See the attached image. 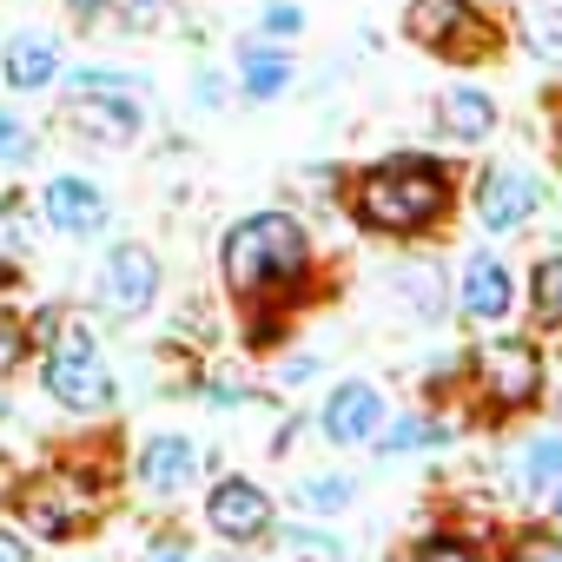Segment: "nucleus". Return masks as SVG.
Masks as SVG:
<instances>
[{
    "mask_svg": "<svg viewBox=\"0 0 562 562\" xmlns=\"http://www.w3.org/2000/svg\"><path fill=\"white\" fill-rule=\"evenodd\" d=\"M218 271H225V292L245 312L265 305H292L312 285V232L292 212H251L225 232L218 245Z\"/></svg>",
    "mask_w": 562,
    "mask_h": 562,
    "instance_id": "1",
    "label": "nucleus"
},
{
    "mask_svg": "<svg viewBox=\"0 0 562 562\" xmlns=\"http://www.w3.org/2000/svg\"><path fill=\"white\" fill-rule=\"evenodd\" d=\"M450 199H457V172L443 159H417V153H397L351 179V218H358V232H378V238L430 232L450 212Z\"/></svg>",
    "mask_w": 562,
    "mask_h": 562,
    "instance_id": "2",
    "label": "nucleus"
},
{
    "mask_svg": "<svg viewBox=\"0 0 562 562\" xmlns=\"http://www.w3.org/2000/svg\"><path fill=\"white\" fill-rule=\"evenodd\" d=\"M463 364H470V384L483 391V404L496 417L529 411L542 397V351H536V338H476Z\"/></svg>",
    "mask_w": 562,
    "mask_h": 562,
    "instance_id": "3",
    "label": "nucleus"
},
{
    "mask_svg": "<svg viewBox=\"0 0 562 562\" xmlns=\"http://www.w3.org/2000/svg\"><path fill=\"white\" fill-rule=\"evenodd\" d=\"M14 503H21L27 529H34V536H47V542H74V536L100 516V490H93L80 470H47V476L21 483V490H14Z\"/></svg>",
    "mask_w": 562,
    "mask_h": 562,
    "instance_id": "4",
    "label": "nucleus"
},
{
    "mask_svg": "<svg viewBox=\"0 0 562 562\" xmlns=\"http://www.w3.org/2000/svg\"><path fill=\"white\" fill-rule=\"evenodd\" d=\"M404 27H411L417 47H430L443 60H483L496 47V34H490V21H483L476 0H411Z\"/></svg>",
    "mask_w": 562,
    "mask_h": 562,
    "instance_id": "5",
    "label": "nucleus"
},
{
    "mask_svg": "<svg viewBox=\"0 0 562 562\" xmlns=\"http://www.w3.org/2000/svg\"><path fill=\"white\" fill-rule=\"evenodd\" d=\"M159 285H166V271H159V258L139 245V238H120L113 251H106V265H100V312L113 318V325H133V318H146L153 305H159Z\"/></svg>",
    "mask_w": 562,
    "mask_h": 562,
    "instance_id": "6",
    "label": "nucleus"
},
{
    "mask_svg": "<svg viewBox=\"0 0 562 562\" xmlns=\"http://www.w3.org/2000/svg\"><path fill=\"white\" fill-rule=\"evenodd\" d=\"M470 212H476V225L483 232H522L536 212H542V179L529 172V166H516V159H503V166H483L476 179H470Z\"/></svg>",
    "mask_w": 562,
    "mask_h": 562,
    "instance_id": "7",
    "label": "nucleus"
},
{
    "mask_svg": "<svg viewBox=\"0 0 562 562\" xmlns=\"http://www.w3.org/2000/svg\"><path fill=\"white\" fill-rule=\"evenodd\" d=\"M41 384H47V397L60 411H80V417H100V411L120 404V384H113V371L100 358H60V351H47Z\"/></svg>",
    "mask_w": 562,
    "mask_h": 562,
    "instance_id": "8",
    "label": "nucleus"
},
{
    "mask_svg": "<svg viewBox=\"0 0 562 562\" xmlns=\"http://www.w3.org/2000/svg\"><path fill=\"white\" fill-rule=\"evenodd\" d=\"M205 522H212V536H225V542H265L271 536V496L251 483V476H218L212 483V496H205Z\"/></svg>",
    "mask_w": 562,
    "mask_h": 562,
    "instance_id": "9",
    "label": "nucleus"
},
{
    "mask_svg": "<svg viewBox=\"0 0 562 562\" xmlns=\"http://www.w3.org/2000/svg\"><path fill=\"white\" fill-rule=\"evenodd\" d=\"M509 305H516L509 265L496 251H470L463 271H457V312H463V325H503Z\"/></svg>",
    "mask_w": 562,
    "mask_h": 562,
    "instance_id": "10",
    "label": "nucleus"
},
{
    "mask_svg": "<svg viewBox=\"0 0 562 562\" xmlns=\"http://www.w3.org/2000/svg\"><path fill=\"white\" fill-rule=\"evenodd\" d=\"M41 212H47V225L67 232V238H93V232H106V218H113L106 192H100L93 179H80V172H54V179L41 186Z\"/></svg>",
    "mask_w": 562,
    "mask_h": 562,
    "instance_id": "11",
    "label": "nucleus"
},
{
    "mask_svg": "<svg viewBox=\"0 0 562 562\" xmlns=\"http://www.w3.org/2000/svg\"><path fill=\"white\" fill-rule=\"evenodd\" d=\"M378 424H384V391L364 384V378H345V384L325 397V411H318V430H325L331 443H345V450L371 443Z\"/></svg>",
    "mask_w": 562,
    "mask_h": 562,
    "instance_id": "12",
    "label": "nucleus"
},
{
    "mask_svg": "<svg viewBox=\"0 0 562 562\" xmlns=\"http://www.w3.org/2000/svg\"><path fill=\"white\" fill-rule=\"evenodd\" d=\"M67 126L80 139H93V146H133L139 126H146V113L126 93H74L67 100Z\"/></svg>",
    "mask_w": 562,
    "mask_h": 562,
    "instance_id": "13",
    "label": "nucleus"
},
{
    "mask_svg": "<svg viewBox=\"0 0 562 562\" xmlns=\"http://www.w3.org/2000/svg\"><path fill=\"white\" fill-rule=\"evenodd\" d=\"M133 476H139V490H146V496H179V490L199 476V450H192V437H179V430L146 437V443H139Z\"/></svg>",
    "mask_w": 562,
    "mask_h": 562,
    "instance_id": "14",
    "label": "nucleus"
},
{
    "mask_svg": "<svg viewBox=\"0 0 562 562\" xmlns=\"http://www.w3.org/2000/svg\"><path fill=\"white\" fill-rule=\"evenodd\" d=\"M292 54L285 47H271V41H245L238 47V93L245 100H258V106H271V100H285L292 93Z\"/></svg>",
    "mask_w": 562,
    "mask_h": 562,
    "instance_id": "15",
    "label": "nucleus"
},
{
    "mask_svg": "<svg viewBox=\"0 0 562 562\" xmlns=\"http://www.w3.org/2000/svg\"><path fill=\"white\" fill-rule=\"evenodd\" d=\"M437 126H443V139H457V146H483V139L496 133V100H490L483 87H443V93H437Z\"/></svg>",
    "mask_w": 562,
    "mask_h": 562,
    "instance_id": "16",
    "label": "nucleus"
},
{
    "mask_svg": "<svg viewBox=\"0 0 562 562\" xmlns=\"http://www.w3.org/2000/svg\"><path fill=\"white\" fill-rule=\"evenodd\" d=\"M54 74H60V47L47 34H14L8 54H0V80L14 93H41V87H54Z\"/></svg>",
    "mask_w": 562,
    "mask_h": 562,
    "instance_id": "17",
    "label": "nucleus"
},
{
    "mask_svg": "<svg viewBox=\"0 0 562 562\" xmlns=\"http://www.w3.org/2000/svg\"><path fill=\"white\" fill-rule=\"evenodd\" d=\"M397 305H404L411 318H424V325L443 318V312H450L443 271H437V265H404V271H397Z\"/></svg>",
    "mask_w": 562,
    "mask_h": 562,
    "instance_id": "18",
    "label": "nucleus"
},
{
    "mask_svg": "<svg viewBox=\"0 0 562 562\" xmlns=\"http://www.w3.org/2000/svg\"><path fill=\"white\" fill-rule=\"evenodd\" d=\"M529 318L536 331H562V251L529 265Z\"/></svg>",
    "mask_w": 562,
    "mask_h": 562,
    "instance_id": "19",
    "label": "nucleus"
},
{
    "mask_svg": "<svg viewBox=\"0 0 562 562\" xmlns=\"http://www.w3.org/2000/svg\"><path fill=\"white\" fill-rule=\"evenodd\" d=\"M292 503H299L305 516H345V509L358 503V483H351L345 470H331V476H305V483L292 490Z\"/></svg>",
    "mask_w": 562,
    "mask_h": 562,
    "instance_id": "20",
    "label": "nucleus"
},
{
    "mask_svg": "<svg viewBox=\"0 0 562 562\" xmlns=\"http://www.w3.org/2000/svg\"><path fill=\"white\" fill-rule=\"evenodd\" d=\"M437 443H450V424H443V417H397V424L378 437L384 457H417V450H437Z\"/></svg>",
    "mask_w": 562,
    "mask_h": 562,
    "instance_id": "21",
    "label": "nucleus"
},
{
    "mask_svg": "<svg viewBox=\"0 0 562 562\" xmlns=\"http://www.w3.org/2000/svg\"><path fill=\"white\" fill-rule=\"evenodd\" d=\"M503 562H562V529H516L503 542Z\"/></svg>",
    "mask_w": 562,
    "mask_h": 562,
    "instance_id": "22",
    "label": "nucleus"
},
{
    "mask_svg": "<svg viewBox=\"0 0 562 562\" xmlns=\"http://www.w3.org/2000/svg\"><path fill=\"white\" fill-rule=\"evenodd\" d=\"M562 476V437H536L529 450H522V483H555Z\"/></svg>",
    "mask_w": 562,
    "mask_h": 562,
    "instance_id": "23",
    "label": "nucleus"
},
{
    "mask_svg": "<svg viewBox=\"0 0 562 562\" xmlns=\"http://www.w3.org/2000/svg\"><path fill=\"white\" fill-rule=\"evenodd\" d=\"M47 351H60V358H100V338H93V325H87V318L60 312V331H54V345H47Z\"/></svg>",
    "mask_w": 562,
    "mask_h": 562,
    "instance_id": "24",
    "label": "nucleus"
},
{
    "mask_svg": "<svg viewBox=\"0 0 562 562\" xmlns=\"http://www.w3.org/2000/svg\"><path fill=\"white\" fill-rule=\"evenodd\" d=\"M411 562H490V555H483L470 536H424Z\"/></svg>",
    "mask_w": 562,
    "mask_h": 562,
    "instance_id": "25",
    "label": "nucleus"
},
{
    "mask_svg": "<svg viewBox=\"0 0 562 562\" xmlns=\"http://www.w3.org/2000/svg\"><path fill=\"white\" fill-rule=\"evenodd\" d=\"M34 153H41V146H34V133H27V120L0 106V159H8V166H27Z\"/></svg>",
    "mask_w": 562,
    "mask_h": 562,
    "instance_id": "26",
    "label": "nucleus"
},
{
    "mask_svg": "<svg viewBox=\"0 0 562 562\" xmlns=\"http://www.w3.org/2000/svg\"><path fill=\"white\" fill-rule=\"evenodd\" d=\"M285 542L299 549V562H345V542H338V536H325V529H299V522H292V529H285Z\"/></svg>",
    "mask_w": 562,
    "mask_h": 562,
    "instance_id": "27",
    "label": "nucleus"
},
{
    "mask_svg": "<svg viewBox=\"0 0 562 562\" xmlns=\"http://www.w3.org/2000/svg\"><path fill=\"white\" fill-rule=\"evenodd\" d=\"M146 80L139 74H106V67H80L74 74V93H139Z\"/></svg>",
    "mask_w": 562,
    "mask_h": 562,
    "instance_id": "28",
    "label": "nucleus"
},
{
    "mask_svg": "<svg viewBox=\"0 0 562 562\" xmlns=\"http://www.w3.org/2000/svg\"><path fill=\"white\" fill-rule=\"evenodd\" d=\"M258 27H265V41H292V34L305 27V8H299V0H271Z\"/></svg>",
    "mask_w": 562,
    "mask_h": 562,
    "instance_id": "29",
    "label": "nucleus"
},
{
    "mask_svg": "<svg viewBox=\"0 0 562 562\" xmlns=\"http://www.w3.org/2000/svg\"><path fill=\"white\" fill-rule=\"evenodd\" d=\"M21 358H27V325L14 312H0V378H8Z\"/></svg>",
    "mask_w": 562,
    "mask_h": 562,
    "instance_id": "30",
    "label": "nucleus"
},
{
    "mask_svg": "<svg viewBox=\"0 0 562 562\" xmlns=\"http://www.w3.org/2000/svg\"><path fill=\"white\" fill-rule=\"evenodd\" d=\"M192 106H205V113H212V106H225V80H218L212 67H205L199 80H192Z\"/></svg>",
    "mask_w": 562,
    "mask_h": 562,
    "instance_id": "31",
    "label": "nucleus"
},
{
    "mask_svg": "<svg viewBox=\"0 0 562 562\" xmlns=\"http://www.w3.org/2000/svg\"><path fill=\"white\" fill-rule=\"evenodd\" d=\"M67 14H74L80 27H100V21H106V0H67Z\"/></svg>",
    "mask_w": 562,
    "mask_h": 562,
    "instance_id": "32",
    "label": "nucleus"
},
{
    "mask_svg": "<svg viewBox=\"0 0 562 562\" xmlns=\"http://www.w3.org/2000/svg\"><path fill=\"white\" fill-rule=\"evenodd\" d=\"M0 562H34V549H27V542L8 529V522H0Z\"/></svg>",
    "mask_w": 562,
    "mask_h": 562,
    "instance_id": "33",
    "label": "nucleus"
},
{
    "mask_svg": "<svg viewBox=\"0 0 562 562\" xmlns=\"http://www.w3.org/2000/svg\"><path fill=\"white\" fill-rule=\"evenodd\" d=\"M139 562H192V549H186V542H153Z\"/></svg>",
    "mask_w": 562,
    "mask_h": 562,
    "instance_id": "34",
    "label": "nucleus"
},
{
    "mask_svg": "<svg viewBox=\"0 0 562 562\" xmlns=\"http://www.w3.org/2000/svg\"><path fill=\"white\" fill-rule=\"evenodd\" d=\"M21 490V470H14V457L8 450H0V509H8V496Z\"/></svg>",
    "mask_w": 562,
    "mask_h": 562,
    "instance_id": "35",
    "label": "nucleus"
},
{
    "mask_svg": "<svg viewBox=\"0 0 562 562\" xmlns=\"http://www.w3.org/2000/svg\"><path fill=\"white\" fill-rule=\"evenodd\" d=\"M120 8H133V14H146V8H159V0H120Z\"/></svg>",
    "mask_w": 562,
    "mask_h": 562,
    "instance_id": "36",
    "label": "nucleus"
},
{
    "mask_svg": "<svg viewBox=\"0 0 562 562\" xmlns=\"http://www.w3.org/2000/svg\"><path fill=\"white\" fill-rule=\"evenodd\" d=\"M549 516H555V529H562V490H555V496H549Z\"/></svg>",
    "mask_w": 562,
    "mask_h": 562,
    "instance_id": "37",
    "label": "nucleus"
},
{
    "mask_svg": "<svg viewBox=\"0 0 562 562\" xmlns=\"http://www.w3.org/2000/svg\"><path fill=\"white\" fill-rule=\"evenodd\" d=\"M0 417H8V391H0Z\"/></svg>",
    "mask_w": 562,
    "mask_h": 562,
    "instance_id": "38",
    "label": "nucleus"
},
{
    "mask_svg": "<svg viewBox=\"0 0 562 562\" xmlns=\"http://www.w3.org/2000/svg\"><path fill=\"white\" fill-rule=\"evenodd\" d=\"M549 21H555V34H562V14H549Z\"/></svg>",
    "mask_w": 562,
    "mask_h": 562,
    "instance_id": "39",
    "label": "nucleus"
}]
</instances>
